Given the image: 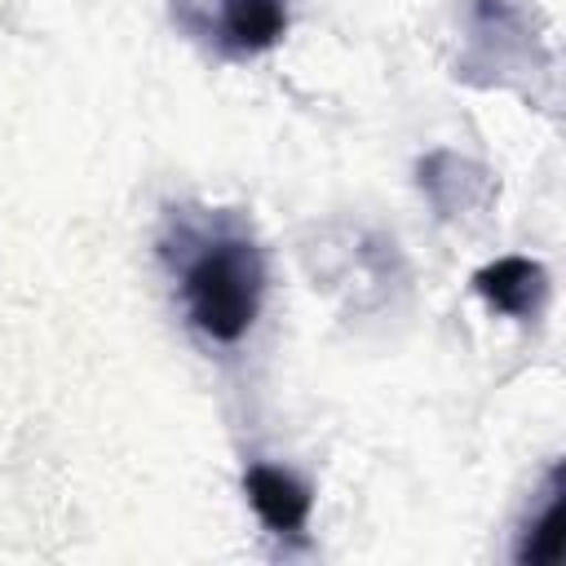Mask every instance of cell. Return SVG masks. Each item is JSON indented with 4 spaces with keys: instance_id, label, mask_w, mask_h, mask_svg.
Masks as SVG:
<instances>
[{
    "instance_id": "cell-2",
    "label": "cell",
    "mask_w": 566,
    "mask_h": 566,
    "mask_svg": "<svg viewBox=\"0 0 566 566\" xmlns=\"http://www.w3.org/2000/svg\"><path fill=\"white\" fill-rule=\"evenodd\" d=\"M248 495L256 504V513L265 517V526L274 531H296L305 517H310V495L296 478H287L283 469H265L256 464L248 473Z\"/></svg>"
},
{
    "instance_id": "cell-4",
    "label": "cell",
    "mask_w": 566,
    "mask_h": 566,
    "mask_svg": "<svg viewBox=\"0 0 566 566\" xmlns=\"http://www.w3.org/2000/svg\"><path fill=\"white\" fill-rule=\"evenodd\" d=\"M478 287L500 305V310H513V314H526L535 310V301L544 296V274L531 265V261H495L491 270L478 274Z\"/></svg>"
},
{
    "instance_id": "cell-3",
    "label": "cell",
    "mask_w": 566,
    "mask_h": 566,
    "mask_svg": "<svg viewBox=\"0 0 566 566\" xmlns=\"http://www.w3.org/2000/svg\"><path fill=\"white\" fill-rule=\"evenodd\" d=\"M287 22V0H221L226 40L239 49H265Z\"/></svg>"
},
{
    "instance_id": "cell-1",
    "label": "cell",
    "mask_w": 566,
    "mask_h": 566,
    "mask_svg": "<svg viewBox=\"0 0 566 566\" xmlns=\"http://www.w3.org/2000/svg\"><path fill=\"white\" fill-rule=\"evenodd\" d=\"M186 310L212 340H239L261 305L265 270L261 252L248 239H217L208 243L186 270Z\"/></svg>"
}]
</instances>
